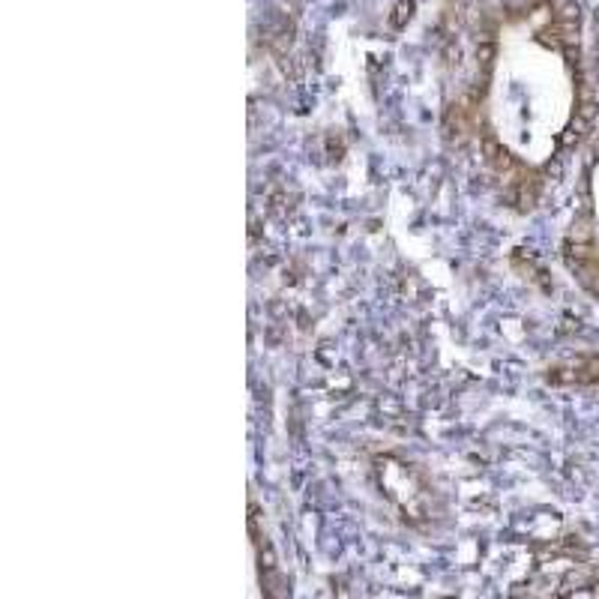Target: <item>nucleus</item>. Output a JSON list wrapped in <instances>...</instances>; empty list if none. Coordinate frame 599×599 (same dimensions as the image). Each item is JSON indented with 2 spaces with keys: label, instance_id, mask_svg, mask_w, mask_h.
Returning <instances> with one entry per match:
<instances>
[]
</instances>
